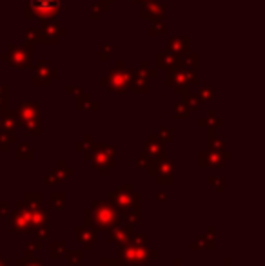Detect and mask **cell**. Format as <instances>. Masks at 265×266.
I'll list each match as a JSON object with an SVG mask.
<instances>
[{"label": "cell", "mask_w": 265, "mask_h": 266, "mask_svg": "<svg viewBox=\"0 0 265 266\" xmlns=\"http://www.w3.org/2000/svg\"><path fill=\"white\" fill-rule=\"evenodd\" d=\"M85 227H91L98 232H109L122 225V212L111 201H93L91 207L82 212Z\"/></svg>", "instance_id": "cell-1"}, {"label": "cell", "mask_w": 265, "mask_h": 266, "mask_svg": "<svg viewBox=\"0 0 265 266\" xmlns=\"http://www.w3.org/2000/svg\"><path fill=\"white\" fill-rule=\"evenodd\" d=\"M115 154H117V147H115V145H98V143H91V145L82 152L85 161H91L93 167L98 168V174H100L102 178L109 174V168L117 167Z\"/></svg>", "instance_id": "cell-2"}, {"label": "cell", "mask_w": 265, "mask_h": 266, "mask_svg": "<svg viewBox=\"0 0 265 266\" xmlns=\"http://www.w3.org/2000/svg\"><path fill=\"white\" fill-rule=\"evenodd\" d=\"M68 8V0H26V18L51 22Z\"/></svg>", "instance_id": "cell-3"}, {"label": "cell", "mask_w": 265, "mask_h": 266, "mask_svg": "<svg viewBox=\"0 0 265 266\" xmlns=\"http://www.w3.org/2000/svg\"><path fill=\"white\" fill-rule=\"evenodd\" d=\"M158 257V252L145 247H135V245H124L118 247L117 252V266H147L153 259Z\"/></svg>", "instance_id": "cell-4"}, {"label": "cell", "mask_w": 265, "mask_h": 266, "mask_svg": "<svg viewBox=\"0 0 265 266\" xmlns=\"http://www.w3.org/2000/svg\"><path fill=\"white\" fill-rule=\"evenodd\" d=\"M109 201L120 212L127 210V208H142V194L135 190L132 185L117 187L109 194Z\"/></svg>", "instance_id": "cell-5"}, {"label": "cell", "mask_w": 265, "mask_h": 266, "mask_svg": "<svg viewBox=\"0 0 265 266\" xmlns=\"http://www.w3.org/2000/svg\"><path fill=\"white\" fill-rule=\"evenodd\" d=\"M33 45L31 42H26L24 45H11L8 53H2V60L11 67L31 69L33 67Z\"/></svg>", "instance_id": "cell-6"}, {"label": "cell", "mask_w": 265, "mask_h": 266, "mask_svg": "<svg viewBox=\"0 0 265 266\" xmlns=\"http://www.w3.org/2000/svg\"><path fill=\"white\" fill-rule=\"evenodd\" d=\"M11 217V234H33L35 227L31 221V210L26 207L24 199L16 201L15 210H9Z\"/></svg>", "instance_id": "cell-7"}, {"label": "cell", "mask_w": 265, "mask_h": 266, "mask_svg": "<svg viewBox=\"0 0 265 266\" xmlns=\"http://www.w3.org/2000/svg\"><path fill=\"white\" fill-rule=\"evenodd\" d=\"M132 72L125 71L124 64H118V69L109 72L107 78L100 80V85H105L111 92H127L131 91Z\"/></svg>", "instance_id": "cell-8"}, {"label": "cell", "mask_w": 265, "mask_h": 266, "mask_svg": "<svg viewBox=\"0 0 265 266\" xmlns=\"http://www.w3.org/2000/svg\"><path fill=\"white\" fill-rule=\"evenodd\" d=\"M149 174L157 178L158 185H173L174 183V161L173 159H151V163L147 165Z\"/></svg>", "instance_id": "cell-9"}, {"label": "cell", "mask_w": 265, "mask_h": 266, "mask_svg": "<svg viewBox=\"0 0 265 266\" xmlns=\"http://www.w3.org/2000/svg\"><path fill=\"white\" fill-rule=\"evenodd\" d=\"M65 35V28L55 24V20L46 22L42 28H33V40L35 44H56L60 36Z\"/></svg>", "instance_id": "cell-10"}, {"label": "cell", "mask_w": 265, "mask_h": 266, "mask_svg": "<svg viewBox=\"0 0 265 266\" xmlns=\"http://www.w3.org/2000/svg\"><path fill=\"white\" fill-rule=\"evenodd\" d=\"M73 234H75V239L84 247V252L91 250V247L98 241V237H100V232L91 227H85V225H75Z\"/></svg>", "instance_id": "cell-11"}, {"label": "cell", "mask_w": 265, "mask_h": 266, "mask_svg": "<svg viewBox=\"0 0 265 266\" xmlns=\"http://www.w3.org/2000/svg\"><path fill=\"white\" fill-rule=\"evenodd\" d=\"M58 76V69L51 67L49 62H38L35 65V76H33V82L36 85H49L51 80Z\"/></svg>", "instance_id": "cell-12"}, {"label": "cell", "mask_w": 265, "mask_h": 266, "mask_svg": "<svg viewBox=\"0 0 265 266\" xmlns=\"http://www.w3.org/2000/svg\"><path fill=\"white\" fill-rule=\"evenodd\" d=\"M132 227L122 223L118 227H115L113 230H109L107 234V241L109 243H115L117 247H124V245H129V239H131V234H132Z\"/></svg>", "instance_id": "cell-13"}, {"label": "cell", "mask_w": 265, "mask_h": 266, "mask_svg": "<svg viewBox=\"0 0 265 266\" xmlns=\"http://www.w3.org/2000/svg\"><path fill=\"white\" fill-rule=\"evenodd\" d=\"M165 152H167V145L154 134L149 138L147 143H145L142 154H145L149 159H158V158H165Z\"/></svg>", "instance_id": "cell-14"}, {"label": "cell", "mask_w": 265, "mask_h": 266, "mask_svg": "<svg viewBox=\"0 0 265 266\" xmlns=\"http://www.w3.org/2000/svg\"><path fill=\"white\" fill-rule=\"evenodd\" d=\"M15 112H16V119H18V127H22L24 122L40 116V105L33 104V102H24V104H20L16 107Z\"/></svg>", "instance_id": "cell-15"}, {"label": "cell", "mask_w": 265, "mask_h": 266, "mask_svg": "<svg viewBox=\"0 0 265 266\" xmlns=\"http://www.w3.org/2000/svg\"><path fill=\"white\" fill-rule=\"evenodd\" d=\"M225 159L222 158V152L209 151V152H200L198 154V165L202 168H222Z\"/></svg>", "instance_id": "cell-16"}, {"label": "cell", "mask_w": 265, "mask_h": 266, "mask_svg": "<svg viewBox=\"0 0 265 266\" xmlns=\"http://www.w3.org/2000/svg\"><path fill=\"white\" fill-rule=\"evenodd\" d=\"M142 18H151V20H164L165 18V4L151 0L142 4Z\"/></svg>", "instance_id": "cell-17"}, {"label": "cell", "mask_w": 265, "mask_h": 266, "mask_svg": "<svg viewBox=\"0 0 265 266\" xmlns=\"http://www.w3.org/2000/svg\"><path fill=\"white\" fill-rule=\"evenodd\" d=\"M189 44H191L189 36H174V38H169L167 51L182 56V55H185V53H189Z\"/></svg>", "instance_id": "cell-18"}, {"label": "cell", "mask_w": 265, "mask_h": 266, "mask_svg": "<svg viewBox=\"0 0 265 266\" xmlns=\"http://www.w3.org/2000/svg\"><path fill=\"white\" fill-rule=\"evenodd\" d=\"M75 107H77L78 111H87V109L98 111V109H100V104L95 102V100L91 98V94H87V92H84V91H78L77 98H75Z\"/></svg>", "instance_id": "cell-19"}, {"label": "cell", "mask_w": 265, "mask_h": 266, "mask_svg": "<svg viewBox=\"0 0 265 266\" xmlns=\"http://www.w3.org/2000/svg\"><path fill=\"white\" fill-rule=\"evenodd\" d=\"M158 65H160L162 69H165V71H169V69H174V67H180L182 65V56L174 55V53H160L158 55Z\"/></svg>", "instance_id": "cell-20"}, {"label": "cell", "mask_w": 265, "mask_h": 266, "mask_svg": "<svg viewBox=\"0 0 265 266\" xmlns=\"http://www.w3.org/2000/svg\"><path fill=\"white\" fill-rule=\"evenodd\" d=\"M189 248L194 252H204V250H216V243H214L213 237H209V235H200V237L196 239V241H193L191 245H189Z\"/></svg>", "instance_id": "cell-21"}, {"label": "cell", "mask_w": 265, "mask_h": 266, "mask_svg": "<svg viewBox=\"0 0 265 266\" xmlns=\"http://www.w3.org/2000/svg\"><path fill=\"white\" fill-rule=\"evenodd\" d=\"M24 203L31 212L38 210V208L44 205V194H42V192H26Z\"/></svg>", "instance_id": "cell-22"}, {"label": "cell", "mask_w": 265, "mask_h": 266, "mask_svg": "<svg viewBox=\"0 0 265 266\" xmlns=\"http://www.w3.org/2000/svg\"><path fill=\"white\" fill-rule=\"evenodd\" d=\"M69 179V174L64 171V168L56 167L53 168L51 172H49L48 176L44 178V183L46 185H60V183H65Z\"/></svg>", "instance_id": "cell-23"}, {"label": "cell", "mask_w": 265, "mask_h": 266, "mask_svg": "<svg viewBox=\"0 0 265 266\" xmlns=\"http://www.w3.org/2000/svg\"><path fill=\"white\" fill-rule=\"evenodd\" d=\"M0 124H2V129H4V131H15V129L18 127L16 112L9 111V109H4V111H2V116H0Z\"/></svg>", "instance_id": "cell-24"}, {"label": "cell", "mask_w": 265, "mask_h": 266, "mask_svg": "<svg viewBox=\"0 0 265 266\" xmlns=\"http://www.w3.org/2000/svg\"><path fill=\"white\" fill-rule=\"evenodd\" d=\"M122 221L129 227H138L142 223V210L140 208H127L122 212Z\"/></svg>", "instance_id": "cell-25"}, {"label": "cell", "mask_w": 265, "mask_h": 266, "mask_svg": "<svg viewBox=\"0 0 265 266\" xmlns=\"http://www.w3.org/2000/svg\"><path fill=\"white\" fill-rule=\"evenodd\" d=\"M18 139H16L15 131H0V151L2 152H8L11 145H16Z\"/></svg>", "instance_id": "cell-26"}, {"label": "cell", "mask_w": 265, "mask_h": 266, "mask_svg": "<svg viewBox=\"0 0 265 266\" xmlns=\"http://www.w3.org/2000/svg\"><path fill=\"white\" fill-rule=\"evenodd\" d=\"M49 201H51V207L55 210L64 212L68 208V194L65 192H51L49 194Z\"/></svg>", "instance_id": "cell-27"}, {"label": "cell", "mask_w": 265, "mask_h": 266, "mask_svg": "<svg viewBox=\"0 0 265 266\" xmlns=\"http://www.w3.org/2000/svg\"><path fill=\"white\" fill-rule=\"evenodd\" d=\"M22 127H24V131L28 132L29 136H40L42 131H44L40 116H38V118H33V119H28V122H24V124H22Z\"/></svg>", "instance_id": "cell-28"}, {"label": "cell", "mask_w": 265, "mask_h": 266, "mask_svg": "<svg viewBox=\"0 0 265 266\" xmlns=\"http://www.w3.org/2000/svg\"><path fill=\"white\" fill-rule=\"evenodd\" d=\"M198 125H200V127H207V129L209 127H224V119L218 118L214 111H209L205 118L198 119Z\"/></svg>", "instance_id": "cell-29"}, {"label": "cell", "mask_w": 265, "mask_h": 266, "mask_svg": "<svg viewBox=\"0 0 265 266\" xmlns=\"http://www.w3.org/2000/svg\"><path fill=\"white\" fill-rule=\"evenodd\" d=\"M16 266H48L40 257H36L31 252H26L20 259H16Z\"/></svg>", "instance_id": "cell-30"}, {"label": "cell", "mask_w": 265, "mask_h": 266, "mask_svg": "<svg viewBox=\"0 0 265 266\" xmlns=\"http://www.w3.org/2000/svg\"><path fill=\"white\" fill-rule=\"evenodd\" d=\"M64 257L69 266H84V250H65Z\"/></svg>", "instance_id": "cell-31"}, {"label": "cell", "mask_w": 265, "mask_h": 266, "mask_svg": "<svg viewBox=\"0 0 265 266\" xmlns=\"http://www.w3.org/2000/svg\"><path fill=\"white\" fill-rule=\"evenodd\" d=\"M16 158L22 159V161H31L35 159V151L29 143H20V145H16Z\"/></svg>", "instance_id": "cell-32"}, {"label": "cell", "mask_w": 265, "mask_h": 266, "mask_svg": "<svg viewBox=\"0 0 265 266\" xmlns=\"http://www.w3.org/2000/svg\"><path fill=\"white\" fill-rule=\"evenodd\" d=\"M65 250H68V245L64 241H55L49 245V257L51 259H60L64 257Z\"/></svg>", "instance_id": "cell-33"}, {"label": "cell", "mask_w": 265, "mask_h": 266, "mask_svg": "<svg viewBox=\"0 0 265 266\" xmlns=\"http://www.w3.org/2000/svg\"><path fill=\"white\" fill-rule=\"evenodd\" d=\"M224 145H225V139L224 136H218L214 134V127H209V147L211 151H224Z\"/></svg>", "instance_id": "cell-34"}, {"label": "cell", "mask_w": 265, "mask_h": 266, "mask_svg": "<svg viewBox=\"0 0 265 266\" xmlns=\"http://www.w3.org/2000/svg\"><path fill=\"white\" fill-rule=\"evenodd\" d=\"M184 102H185V105L191 109V111H200L202 100H200V96L194 94V92H191V91L185 92V94H184Z\"/></svg>", "instance_id": "cell-35"}, {"label": "cell", "mask_w": 265, "mask_h": 266, "mask_svg": "<svg viewBox=\"0 0 265 266\" xmlns=\"http://www.w3.org/2000/svg\"><path fill=\"white\" fill-rule=\"evenodd\" d=\"M33 234H35V237L38 239V241H48L49 235H51V223H44V225L35 227Z\"/></svg>", "instance_id": "cell-36"}, {"label": "cell", "mask_w": 265, "mask_h": 266, "mask_svg": "<svg viewBox=\"0 0 265 266\" xmlns=\"http://www.w3.org/2000/svg\"><path fill=\"white\" fill-rule=\"evenodd\" d=\"M198 58H200L198 55H187V58H184V62H182V64H184L185 69L196 72L198 67H200V60H198Z\"/></svg>", "instance_id": "cell-37"}, {"label": "cell", "mask_w": 265, "mask_h": 266, "mask_svg": "<svg viewBox=\"0 0 265 266\" xmlns=\"http://www.w3.org/2000/svg\"><path fill=\"white\" fill-rule=\"evenodd\" d=\"M157 136L165 143V145H171V143H174V132H173V129L160 127V131H158Z\"/></svg>", "instance_id": "cell-38"}, {"label": "cell", "mask_w": 265, "mask_h": 266, "mask_svg": "<svg viewBox=\"0 0 265 266\" xmlns=\"http://www.w3.org/2000/svg\"><path fill=\"white\" fill-rule=\"evenodd\" d=\"M207 183L213 185L214 190H216L218 194L224 192V188H225V178L224 176H209V178H207Z\"/></svg>", "instance_id": "cell-39"}, {"label": "cell", "mask_w": 265, "mask_h": 266, "mask_svg": "<svg viewBox=\"0 0 265 266\" xmlns=\"http://www.w3.org/2000/svg\"><path fill=\"white\" fill-rule=\"evenodd\" d=\"M129 245H135V247H145V245H149L147 234H137V232H132L131 239H129Z\"/></svg>", "instance_id": "cell-40"}, {"label": "cell", "mask_w": 265, "mask_h": 266, "mask_svg": "<svg viewBox=\"0 0 265 266\" xmlns=\"http://www.w3.org/2000/svg\"><path fill=\"white\" fill-rule=\"evenodd\" d=\"M191 109L185 105V102H180V104H176V107H174V116L180 119H187L189 116H191Z\"/></svg>", "instance_id": "cell-41"}, {"label": "cell", "mask_w": 265, "mask_h": 266, "mask_svg": "<svg viewBox=\"0 0 265 266\" xmlns=\"http://www.w3.org/2000/svg\"><path fill=\"white\" fill-rule=\"evenodd\" d=\"M138 75L140 76H144V78H154V76H157V69H153L151 67V65L147 64V62H144V64L140 65V69H138Z\"/></svg>", "instance_id": "cell-42"}, {"label": "cell", "mask_w": 265, "mask_h": 266, "mask_svg": "<svg viewBox=\"0 0 265 266\" xmlns=\"http://www.w3.org/2000/svg\"><path fill=\"white\" fill-rule=\"evenodd\" d=\"M202 102H214V89L213 87H200V92H198Z\"/></svg>", "instance_id": "cell-43"}, {"label": "cell", "mask_w": 265, "mask_h": 266, "mask_svg": "<svg viewBox=\"0 0 265 266\" xmlns=\"http://www.w3.org/2000/svg\"><path fill=\"white\" fill-rule=\"evenodd\" d=\"M44 250V243L42 241H29V243H26V252H31V254H38V252H42Z\"/></svg>", "instance_id": "cell-44"}, {"label": "cell", "mask_w": 265, "mask_h": 266, "mask_svg": "<svg viewBox=\"0 0 265 266\" xmlns=\"http://www.w3.org/2000/svg\"><path fill=\"white\" fill-rule=\"evenodd\" d=\"M164 33H165L164 20H153V24H151V35L158 36V35H164Z\"/></svg>", "instance_id": "cell-45"}, {"label": "cell", "mask_w": 265, "mask_h": 266, "mask_svg": "<svg viewBox=\"0 0 265 266\" xmlns=\"http://www.w3.org/2000/svg\"><path fill=\"white\" fill-rule=\"evenodd\" d=\"M105 11H107V2H104V0H100L98 4L93 6V18L98 20V18H100L102 13H105Z\"/></svg>", "instance_id": "cell-46"}, {"label": "cell", "mask_w": 265, "mask_h": 266, "mask_svg": "<svg viewBox=\"0 0 265 266\" xmlns=\"http://www.w3.org/2000/svg\"><path fill=\"white\" fill-rule=\"evenodd\" d=\"M113 51H115V45H113V44H107V45H102V47H100V60H104V62H105V60H107L109 58V55H111V53Z\"/></svg>", "instance_id": "cell-47"}, {"label": "cell", "mask_w": 265, "mask_h": 266, "mask_svg": "<svg viewBox=\"0 0 265 266\" xmlns=\"http://www.w3.org/2000/svg\"><path fill=\"white\" fill-rule=\"evenodd\" d=\"M58 167H60V168H64V171L69 174V178H73V176L77 174V171H75V168H73V167H69V165H68V159H60V161H58Z\"/></svg>", "instance_id": "cell-48"}, {"label": "cell", "mask_w": 265, "mask_h": 266, "mask_svg": "<svg viewBox=\"0 0 265 266\" xmlns=\"http://www.w3.org/2000/svg\"><path fill=\"white\" fill-rule=\"evenodd\" d=\"M149 163H151V159H149L145 154H140V158H138V159H135V165H137L138 168H144V167L147 168V165H149Z\"/></svg>", "instance_id": "cell-49"}, {"label": "cell", "mask_w": 265, "mask_h": 266, "mask_svg": "<svg viewBox=\"0 0 265 266\" xmlns=\"http://www.w3.org/2000/svg\"><path fill=\"white\" fill-rule=\"evenodd\" d=\"M0 214L4 215V217H8L9 215V201L8 199H0Z\"/></svg>", "instance_id": "cell-50"}, {"label": "cell", "mask_w": 265, "mask_h": 266, "mask_svg": "<svg viewBox=\"0 0 265 266\" xmlns=\"http://www.w3.org/2000/svg\"><path fill=\"white\" fill-rule=\"evenodd\" d=\"M98 264H105V266H117V259H107V257H102L98 261Z\"/></svg>", "instance_id": "cell-51"}, {"label": "cell", "mask_w": 265, "mask_h": 266, "mask_svg": "<svg viewBox=\"0 0 265 266\" xmlns=\"http://www.w3.org/2000/svg\"><path fill=\"white\" fill-rule=\"evenodd\" d=\"M0 266H9V259L4 257V255H2V252H0Z\"/></svg>", "instance_id": "cell-52"}, {"label": "cell", "mask_w": 265, "mask_h": 266, "mask_svg": "<svg viewBox=\"0 0 265 266\" xmlns=\"http://www.w3.org/2000/svg\"><path fill=\"white\" fill-rule=\"evenodd\" d=\"M182 264H184V259H182V257H174L173 259V264H171V266H182Z\"/></svg>", "instance_id": "cell-53"}, {"label": "cell", "mask_w": 265, "mask_h": 266, "mask_svg": "<svg viewBox=\"0 0 265 266\" xmlns=\"http://www.w3.org/2000/svg\"><path fill=\"white\" fill-rule=\"evenodd\" d=\"M224 266H234L233 259H229V257H225V259H224Z\"/></svg>", "instance_id": "cell-54"}, {"label": "cell", "mask_w": 265, "mask_h": 266, "mask_svg": "<svg viewBox=\"0 0 265 266\" xmlns=\"http://www.w3.org/2000/svg\"><path fill=\"white\" fill-rule=\"evenodd\" d=\"M157 199H158V201H160V203H164V201H165V199H167V196H165V194H164V192H160V194H158V196H157Z\"/></svg>", "instance_id": "cell-55"}, {"label": "cell", "mask_w": 265, "mask_h": 266, "mask_svg": "<svg viewBox=\"0 0 265 266\" xmlns=\"http://www.w3.org/2000/svg\"><path fill=\"white\" fill-rule=\"evenodd\" d=\"M78 91H82V89L73 87V85H69V87H68V92H71V94H73V92H78Z\"/></svg>", "instance_id": "cell-56"}, {"label": "cell", "mask_w": 265, "mask_h": 266, "mask_svg": "<svg viewBox=\"0 0 265 266\" xmlns=\"http://www.w3.org/2000/svg\"><path fill=\"white\" fill-rule=\"evenodd\" d=\"M135 2H138V4H145V2H151V0H135Z\"/></svg>", "instance_id": "cell-57"}, {"label": "cell", "mask_w": 265, "mask_h": 266, "mask_svg": "<svg viewBox=\"0 0 265 266\" xmlns=\"http://www.w3.org/2000/svg\"><path fill=\"white\" fill-rule=\"evenodd\" d=\"M2 221H4V215L0 214V225H2Z\"/></svg>", "instance_id": "cell-58"}, {"label": "cell", "mask_w": 265, "mask_h": 266, "mask_svg": "<svg viewBox=\"0 0 265 266\" xmlns=\"http://www.w3.org/2000/svg\"><path fill=\"white\" fill-rule=\"evenodd\" d=\"M104 2H113V0H104Z\"/></svg>", "instance_id": "cell-59"}, {"label": "cell", "mask_w": 265, "mask_h": 266, "mask_svg": "<svg viewBox=\"0 0 265 266\" xmlns=\"http://www.w3.org/2000/svg\"><path fill=\"white\" fill-rule=\"evenodd\" d=\"M0 131H2V124H0Z\"/></svg>", "instance_id": "cell-60"}, {"label": "cell", "mask_w": 265, "mask_h": 266, "mask_svg": "<svg viewBox=\"0 0 265 266\" xmlns=\"http://www.w3.org/2000/svg\"><path fill=\"white\" fill-rule=\"evenodd\" d=\"M98 266H105V264H98Z\"/></svg>", "instance_id": "cell-61"}, {"label": "cell", "mask_w": 265, "mask_h": 266, "mask_svg": "<svg viewBox=\"0 0 265 266\" xmlns=\"http://www.w3.org/2000/svg\"><path fill=\"white\" fill-rule=\"evenodd\" d=\"M182 266H184V264H182Z\"/></svg>", "instance_id": "cell-62"}]
</instances>
